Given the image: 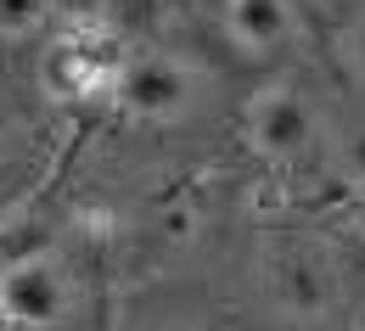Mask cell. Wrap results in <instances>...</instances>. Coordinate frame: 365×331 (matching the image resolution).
I'll list each match as a JSON object with an SVG mask.
<instances>
[{"mask_svg":"<svg viewBox=\"0 0 365 331\" xmlns=\"http://www.w3.org/2000/svg\"><path fill=\"white\" fill-rule=\"evenodd\" d=\"M349 225H354V231L365 236V191L354 196V202H349Z\"/></svg>","mask_w":365,"mask_h":331,"instance_id":"8fae6325","label":"cell"},{"mask_svg":"<svg viewBox=\"0 0 365 331\" xmlns=\"http://www.w3.org/2000/svg\"><path fill=\"white\" fill-rule=\"evenodd\" d=\"M225 34L242 51L264 56V51L287 46L292 11H287V0H225Z\"/></svg>","mask_w":365,"mask_h":331,"instance_id":"8992f818","label":"cell"},{"mask_svg":"<svg viewBox=\"0 0 365 331\" xmlns=\"http://www.w3.org/2000/svg\"><path fill=\"white\" fill-rule=\"evenodd\" d=\"M0 309H6V320H17V326H51V320L68 309L62 270L51 264L46 253L11 264V270L0 275Z\"/></svg>","mask_w":365,"mask_h":331,"instance_id":"5b68a950","label":"cell"},{"mask_svg":"<svg viewBox=\"0 0 365 331\" xmlns=\"http://www.w3.org/2000/svg\"><path fill=\"white\" fill-rule=\"evenodd\" d=\"M113 95L135 118H180L191 107V73L163 51H140V56H124V68L113 79Z\"/></svg>","mask_w":365,"mask_h":331,"instance_id":"7a4b0ae2","label":"cell"},{"mask_svg":"<svg viewBox=\"0 0 365 331\" xmlns=\"http://www.w3.org/2000/svg\"><path fill=\"white\" fill-rule=\"evenodd\" d=\"M107 68H113V73L124 68V62H118V34L101 28V23H79V28L62 34V46L51 51L46 90L51 95H85V90H96V79H101Z\"/></svg>","mask_w":365,"mask_h":331,"instance_id":"3957f363","label":"cell"},{"mask_svg":"<svg viewBox=\"0 0 365 331\" xmlns=\"http://www.w3.org/2000/svg\"><path fill=\"white\" fill-rule=\"evenodd\" d=\"M107 11H113L118 28H152L158 11H163V0H107Z\"/></svg>","mask_w":365,"mask_h":331,"instance_id":"52a82bcc","label":"cell"},{"mask_svg":"<svg viewBox=\"0 0 365 331\" xmlns=\"http://www.w3.org/2000/svg\"><path fill=\"white\" fill-rule=\"evenodd\" d=\"M264 286L292 320H315L331 309V264L309 236H281L264 253Z\"/></svg>","mask_w":365,"mask_h":331,"instance_id":"6da1fadb","label":"cell"},{"mask_svg":"<svg viewBox=\"0 0 365 331\" xmlns=\"http://www.w3.org/2000/svg\"><path fill=\"white\" fill-rule=\"evenodd\" d=\"M0 315H6V309H0Z\"/></svg>","mask_w":365,"mask_h":331,"instance_id":"7c38bea8","label":"cell"},{"mask_svg":"<svg viewBox=\"0 0 365 331\" xmlns=\"http://www.w3.org/2000/svg\"><path fill=\"white\" fill-rule=\"evenodd\" d=\"M46 11V0H0V28H29Z\"/></svg>","mask_w":365,"mask_h":331,"instance_id":"ba28073f","label":"cell"},{"mask_svg":"<svg viewBox=\"0 0 365 331\" xmlns=\"http://www.w3.org/2000/svg\"><path fill=\"white\" fill-rule=\"evenodd\" d=\"M343 169L365 186V124H354V130L343 135Z\"/></svg>","mask_w":365,"mask_h":331,"instance_id":"9c48e42d","label":"cell"},{"mask_svg":"<svg viewBox=\"0 0 365 331\" xmlns=\"http://www.w3.org/2000/svg\"><path fill=\"white\" fill-rule=\"evenodd\" d=\"M315 135V118H309V101L287 85H264V90L247 101V141L264 157H298Z\"/></svg>","mask_w":365,"mask_h":331,"instance_id":"277c9868","label":"cell"},{"mask_svg":"<svg viewBox=\"0 0 365 331\" xmlns=\"http://www.w3.org/2000/svg\"><path fill=\"white\" fill-rule=\"evenodd\" d=\"M343 51H349V62H354V73H365V17L354 23V28H349V46H343Z\"/></svg>","mask_w":365,"mask_h":331,"instance_id":"30bf717a","label":"cell"}]
</instances>
